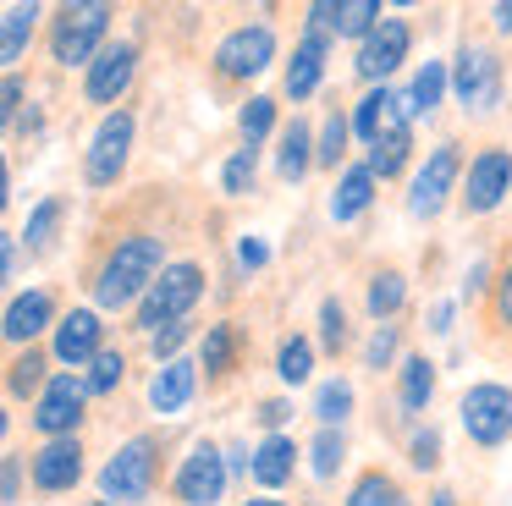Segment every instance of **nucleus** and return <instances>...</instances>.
Wrapping results in <instances>:
<instances>
[{
  "label": "nucleus",
  "instance_id": "1",
  "mask_svg": "<svg viewBox=\"0 0 512 506\" xmlns=\"http://www.w3.org/2000/svg\"><path fill=\"white\" fill-rule=\"evenodd\" d=\"M408 121H413L408 105H402V94H391V88H369V94L353 105V132L364 138V149H369L364 165L380 176V182L408 165V149H413Z\"/></svg>",
  "mask_w": 512,
  "mask_h": 506
},
{
  "label": "nucleus",
  "instance_id": "2",
  "mask_svg": "<svg viewBox=\"0 0 512 506\" xmlns=\"http://www.w3.org/2000/svg\"><path fill=\"white\" fill-rule=\"evenodd\" d=\"M160 270H166V248H160V237H122L111 253H105L100 275H94V303L100 308H133L149 297V286L160 281Z\"/></svg>",
  "mask_w": 512,
  "mask_h": 506
},
{
  "label": "nucleus",
  "instance_id": "3",
  "mask_svg": "<svg viewBox=\"0 0 512 506\" xmlns=\"http://www.w3.org/2000/svg\"><path fill=\"white\" fill-rule=\"evenodd\" d=\"M204 297V270L199 264H166L160 270V281L149 286V297L138 303V330H166V325H182V319L193 314V303Z\"/></svg>",
  "mask_w": 512,
  "mask_h": 506
},
{
  "label": "nucleus",
  "instance_id": "4",
  "mask_svg": "<svg viewBox=\"0 0 512 506\" xmlns=\"http://www.w3.org/2000/svg\"><path fill=\"white\" fill-rule=\"evenodd\" d=\"M105 33H111V6H105V0L61 6L56 28H50V50H56L61 66H83V72H89L94 55L105 50Z\"/></svg>",
  "mask_w": 512,
  "mask_h": 506
},
{
  "label": "nucleus",
  "instance_id": "5",
  "mask_svg": "<svg viewBox=\"0 0 512 506\" xmlns=\"http://www.w3.org/2000/svg\"><path fill=\"white\" fill-rule=\"evenodd\" d=\"M100 490H105V501H116V506L149 501V490H155V440L133 435L127 446H116L111 462L100 468Z\"/></svg>",
  "mask_w": 512,
  "mask_h": 506
},
{
  "label": "nucleus",
  "instance_id": "6",
  "mask_svg": "<svg viewBox=\"0 0 512 506\" xmlns=\"http://www.w3.org/2000/svg\"><path fill=\"white\" fill-rule=\"evenodd\" d=\"M457 418H463L474 446H501V440H512V385H496V380L468 385Z\"/></svg>",
  "mask_w": 512,
  "mask_h": 506
},
{
  "label": "nucleus",
  "instance_id": "7",
  "mask_svg": "<svg viewBox=\"0 0 512 506\" xmlns=\"http://www.w3.org/2000/svg\"><path fill=\"white\" fill-rule=\"evenodd\" d=\"M133 110H105V121L94 127L89 154H83V176L89 187H111L127 171V154H133Z\"/></svg>",
  "mask_w": 512,
  "mask_h": 506
},
{
  "label": "nucleus",
  "instance_id": "8",
  "mask_svg": "<svg viewBox=\"0 0 512 506\" xmlns=\"http://www.w3.org/2000/svg\"><path fill=\"white\" fill-rule=\"evenodd\" d=\"M226 479H232V468H226V451L210 446V440H199V446H188V457H182L171 490H177L182 506H221Z\"/></svg>",
  "mask_w": 512,
  "mask_h": 506
},
{
  "label": "nucleus",
  "instance_id": "9",
  "mask_svg": "<svg viewBox=\"0 0 512 506\" xmlns=\"http://www.w3.org/2000/svg\"><path fill=\"white\" fill-rule=\"evenodd\" d=\"M457 176H463V160H457V149H452V143H435V149L424 154V165L413 171V182H408V215L435 220V215L446 209V198H452Z\"/></svg>",
  "mask_w": 512,
  "mask_h": 506
},
{
  "label": "nucleus",
  "instance_id": "10",
  "mask_svg": "<svg viewBox=\"0 0 512 506\" xmlns=\"http://www.w3.org/2000/svg\"><path fill=\"white\" fill-rule=\"evenodd\" d=\"M83 396H89V380H78V374H50V385L34 402V429L50 440H72L83 424Z\"/></svg>",
  "mask_w": 512,
  "mask_h": 506
},
{
  "label": "nucleus",
  "instance_id": "11",
  "mask_svg": "<svg viewBox=\"0 0 512 506\" xmlns=\"http://www.w3.org/2000/svg\"><path fill=\"white\" fill-rule=\"evenodd\" d=\"M452 88H457V99H463V110H474V116L496 110V99H501L496 50H485V44H463V50H457V66H452Z\"/></svg>",
  "mask_w": 512,
  "mask_h": 506
},
{
  "label": "nucleus",
  "instance_id": "12",
  "mask_svg": "<svg viewBox=\"0 0 512 506\" xmlns=\"http://www.w3.org/2000/svg\"><path fill=\"white\" fill-rule=\"evenodd\" d=\"M270 61H276V33H270L265 22H243V28H232L221 44H215L221 77H259Z\"/></svg>",
  "mask_w": 512,
  "mask_h": 506
},
{
  "label": "nucleus",
  "instance_id": "13",
  "mask_svg": "<svg viewBox=\"0 0 512 506\" xmlns=\"http://www.w3.org/2000/svg\"><path fill=\"white\" fill-rule=\"evenodd\" d=\"M408 44H413V28L402 17H386L364 44H358V61H353L358 77H364V83H375V88H386V77L408 61Z\"/></svg>",
  "mask_w": 512,
  "mask_h": 506
},
{
  "label": "nucleus",
  "instance_id": "14",
  "mask_svg": "<svg viewBox=\"0 0 512 506\" xmlns=\"http://www.w3.org/2000/svg\"><path fill=\"white\" fill-rule=\"evenodd\" d=\"M507 193H512V154L507 149L474 154V160H468V182H463V209L468 215H490Z\"/></svg>",
  "mask_w": 512,
  "mask_h": 506
},
{
  "label": "nucleus",
  "instance_id": "15",
  "mask_svg": "<svg viewBox=\"0 0 512 506\" xmlns=\"http://www.w3.org/2000/svg\"><path fill=\"white\" fill-rule=\"evenodd\" d=\"M133 72H138V44L116 39V44H105V50L94 55V66L83 72V94H89L94 105H116V99L127 94V83H133Z\"/></svg>",
  "mask_w": 512,
  "mask_h": 506
},
{
  "label": "nucleus",
  "instance_id": "16",
  "mask_svg": "<svg viewBox=\"0 0 512 506\" xmlns=\"http://www.w3.org/2000/svg\"><path fill=\"white\" fill-rule=\"evenodd\" d=\"M50 347H56V358L67 363V374L83 369V363H94L105 352L100 347V314H94V308H72V314H61L56 341H50Z\"/></svg>",
  "mask_w": 512,
  "mask_h": 506
},
{
  "label": "nucleus",
  "instance_id": "17",
  "mask_svg": "<svg viewBox=\"0 0 512 506\" xmlns=\"http://www.w3.org/2000/svg\"><path fill=\"white\" fill-rule=\"evenodd\" d=\"M78 479H83V446H78V435H72V440H45V446L34 451V484L45 495L72 490Z\"/></svg>",
  "mask_w": 512,
  "mask_h": 506
},
{
  "label": "nucleus",
  "instance_id": "18",
  "mask_svg": "<svg viewBox=\"0 0 512 506\" xmlns=\"http://www.w3.org/2000/svg\"><path fill=\"white\" fill-rule=\"evenodd\" d=\"M193 391H199V363L171 358V363H160L155 380H149V407H155L160 418H177L182 407L193 402Z\"/></svg>",
  "mask_w": 512,
  "mask_h": 506
},
{
  "label": "nucleus",
  "instance_id": "19",
  "mask_svg": "<svg viewBox=\"0 0 512 506\" xmlns=\"http://www.w3.org/2000/svg\"><path fill=\"white\" fill-rule=\"evenodd\" d=\"M50 325H61L56 319V297L45 292V286H34V292H17L12 303H6V341L12 347H23V341H34L39 330H50Z\"/></svg>",
  "mask_w": 512,
  "mask_h": 506
},
{
  "label": "nucleus",
  "instance_id": "20",
  "mask_svg": "<svg viewBox=\"0 0 512 506\" xmlns=\"http://www.w3.org/2000/svg\"><path fill=\"white\" fill-rule=\"evenodd\" d=\"M314 149H320V143H314L309 121L292 116L287 127H281V143H276V171L287 176V182H303V176H309V165H320V160H314Z\"/></svg>",
  "mask_w": 512,
  "mask_h": 506
},
{
  "label": "nucleus",
  "instance_id": "21",
  "mask_svg": "<svg viewBox=\"0 0 512 506\" xmlns=\"http://www.w3.org/2000/svg\"><path fill=\"white\" fill-rule=\"evenodd\" d=\"M292 468H298V440L292 435H265L254 446V479L265 484V490H281V484L292 479Z\"/></svg>",
  "mask_w": 512,
  "mask_h": 506
},
{
  "label": "nucleus",
  "instance_id": "22",
  "mask_svg": "<svg viewBox=\"0 0 512 506\" xmlns=\"http://www.w3.org/2000/svg\"><path fill=\"white\" fill-rule=\"evenodd\" d=\"M375 182L380 176L369 171V165H347L342 176H336V193H331V220H358L369 209V198H375Z\"/></svg>",
  "mask_w": 512,
  "mask_h": 506
},
{
  "label": "nucleus",
  "instance_id": "23",
  "mask_svg": "<svg viewBox=\"0 0 512 506\" xmlns=\"http://www.w3.org/2000/svg\"><path fill=\"white\" fill-rule=\"evenodd\" d=\"M320 77H325V39L320 33H303V44L292 50V61H287V94L309 99L314 88H320Z\"/></svg>",
  "mask_w": 512,
  "mask_h": 506
},
{
  "label": "nucleus",
  "instance_id": "24",
  "mask_svg": "<svg viewBox=\"0 0 512 506\" xmlns=\"http://www.w3.org/2000/svg\"><path fill=\"white\" fill-rule=\"evenodd\" d=\"M435 396V363L424 358V352H413V358H402L397 369V402L408 407V413H424Z\"/></svg>",
  "mask_w": 512,
  "mask_h": 506
},
{
  "label": "nucleus",
  "instance_id": "25",
  "mask_svg": "<svg viewBox=\"0 0 512 506\" xmlns=\"http://www.w3.org/2000/svg\"><path fill=\"white\" fill-rule=\"evenodd\" d=\"M446 83H452V72H446V61H424L419 72H413L408 94H402V105H408V116H430V110L446 99Z\"/></svg>",
  "mask_w": 512,
  "mask_h": 506
},
{
  "label": "nucleus",
  "instance_id": "26",
  "mask_svg": "<svg viewBox=\"0 0 512 506\" xmlns=\"http://www.w3.org/2000/svg\"><path fill=\"white\" fill-rule=\"evenodd\" d=\"M0 22H6V39H0V61L6 66H17L23 61V50H28V39H34V22H39V6L34 0H12V6L0 11Z\"/></svg>",
  "mask_w": 512,
  "mask_h": 506
},
{
  "label": "nucleus",
  "instance_id": "27",
  "mask_svg": "<svg viewBox=\"0 0 512 506\" xmlns=\"http://www.w3.org/2000/svg\"><path fill=\"white\" fill-rule=\"evenodd\" d=\"M61 215H67V204H61V198H39V204L28 209V220H23V231H17V242H23L28 253H45L50 242H56Z\"/></svg>",
  "mask_w": 512,
  "mask_h": 506
},
{
  "label": "nucleus",
  "instance_id": "28",
  "mask_svg": "<svg viewBox=\"0 0 512 506\" xmlns=\"http://www.w3.org/2000/svg\"><path fill=\"white\" fill-rule=\"evenodd\" d=\"M347 506H408V495H402V484L391 479V473L369 468V473H358V484L347 490Z\"/></svg>",
  "mask_w": 512,
  "mask_h": 506
},
{
  "label": "nucleus",
  "instance_id": "29",
  "mask_svg": "<svg viewBox=\"0 0 512 506\" xmlns=\"http://www.w3.org/2000/svg\"><path fill=\"white\" fill-rule=\"evenodd\" d=\"M276 374H281V385H303V380H309V374H314V341L309 336H287V341H281Z\"/></svg>",
  "mask_w": 512,
  "mask_h": 506
},
{
  "label": "nucleus",
  "instance_id": "30",
  "mask_svg": "<svg viewBox=\"0 0 512 506\" xmlns=\"http://www.w3.org/2000/svg\"><path fill=\"white\" fill-rule=\"evenodd\" d=\"M314 418H320L325 429L347 424V418H353V385H347V380H325L320 391H314Z\"/></svg>",
  "mask_w": 512,
  "mask_h": 506
},
{
  "label": "nucleus",
  "instance_id": "31",
  "mask_svg": "<svg viewBox=\"0 0 512 506\" xmlns=\"http://www.w3.org/2000/svg\"><path fill=\"white\" fill-rule=\"evenodd\" d=\"M237 127H243V149H259V143L276 132V99L270 94H254L243 105V116H237Z\"/></svg>",
  "mask_w": 512,
  "mask_h": 506
},
{
  "label": "nucleus",
  "instance_id": "32",
  "mask_svg": "<svg viewBox=\"0 0 512 506\" xmlns=\"http://www.w3.org/2000/svg\"><path fill=\"white\" fill-rule=\"evenodd\" d=\"M402 297H408V281H402L397 270H380L375 281H369V314H375L380 325H386V319L402 308Z\"/></svg>",
  "mask_w": 512,
  "mask_h": 506
},
{
  "label": "nucleus",
  "instance_id": "33",
  "mask_svg": "<svg viewBox=\"0 0 512 506\" xmlns=\"http://www.w3.org/2000/svg\"><path fill=\"white\" fill-rule=\"evenodd\" d=\"M347 462V440H342V429H320L314 435V446H309V468H314V479H336V468Z\"/></svg>",
  "mask_w": 512,
  "mask_h": 506
},
{
  "label": "nucleus",
  "instance_id": "34",
  "mask_svg": "<svg viewBox=\"0 0 512 506\" xmlns=\"http://www.w3.org/2000/svg\"><path fill=\"white\" fill-rule=\"evenodd\" d=\"M347 132H353V121L342 116V110H331V116H325V127H320V149H314V160L320 165H342V154H347Z\"/></svg>",
  "mask_w": 512,
  "mask_h": 506
},
{
  "label": "nucleus",
  "instance_id": "35",
  "mask_svg": "<svg viewBox=\"0 0 512 506\" xmlns=\"http://www.w3.org/2000/svg\"><path fill=\"white\" fill-rule=\"evenodd\" d=\"M254 176H259V149H237L232 160L221 165V193L243 198L248 187H254Z\"/></svg>",
  "mask_w": 512,
  "mask_h": 506
},
{
  "label": "nucleus",
  "instance_id": "36",
  "mask_svg": "<svg viewBox=\"0 0 512 506\" xmlns=\"http://www.w3.org/2000/svg\"><path fill=\"white\" fill-rule=\"evenodd\" d=\"M122 374H127V358H122L116 347H105L100 358L89 363V391H94V396H111L116 385H122Z\"/></svg>",
  "mask_w": 512,
  "mask_h": 506
},
{
  "label": "nucleus",
  "instance_id": "37",
  "mask_svg": "<svg viewBox=\"0 0 512 506\" xmlns=\"http://www.w3.org/2000/svg\"><path fill=\"white\" fill-rule=\"evenodd\" d=\"M226 363H232V325H210V330H204L199 369L204 374H226Z\"/></svg>",
  "mask_w": 512,
  "mask_h": 506
},
{
  "label": "nucleus",
  "instance_id": "38",
  "mask_svg": "<svg viewBox=\"0 0 512 506\" xmlns=\"http://www.w3.org/2000/svg\"><path fill=\"white\" fill-rule=\"evenodd\" d=\"M320 347L325 352H342L347 347V308L336 303V297H325V303H320Z\"/></svg>",
  "mask_w": 512,
  "mask_h": 506
},
{
  "label": "nucleus",
  "instance_id": "39",
  "mask_svg": "<svg viewBox=\"0 0 512 506\" xmlns=\"http://www.w3.org/2000/svg\"><path fill=\"white\" fill-rule=\"evenodd\" d=\"M45 358H39V352L34 347H28L23 352V358H17L12 363V396H28V391H45Z\"/></svg>",
  "mask_w": 512,
  "mask_h": 506
},
{
  "label": "nucleus",
  "instance_id": "40",
  "mask_svg": "<svg viewBox=\"0 0 512 506\" xmlns=\"http://www.w3.org/2000/svg\"><path fill=\"white\" fill-rule=\"evenodd\" d=\"M397 325H375L369 330V341H364V369H386L391 358H397Z\"/></svg>",
  "mask_w": 512,
  "mask_h": 506
},
{
  "label": "nucleus",
  "instance_id": "41",
  "mask_svg": "<svg viewBox=\"0 0 512 506\" xmlns=\"http://www.w3.org/2000/svg\"><path fill=\"white\" fill-rule=\"evenodd\" d=\"M408 462H413L419 473L441 468V435H435L430 424H424V429H413V440H408Z\"/></svg>",
  "mask_w": 512,
  "mask_h": 506
},
{
  "label": "nucleus",
  "instance_id": "42",
  "mask_svg": "<svg viewBox=\"0 0 512 506\" xmlns=\"http://www.w3.org/2000/svg\"><path fill=\"white\" fill-rule=\"evenodd\" d=\"M193 336V325L188 319H182V325H166V330H155V336H149V347H155V363H171L182 352V341Z\"/></svg>",
  "mask_w": 512,
  "mask_h": 506
},
{
  "label": "nucleus",
  "instance_id": "43",
  "mask_svg": "<svg viewBox=\"0 0 512 506\" xmlns=\"http://www.w3.org/2000/svg\"><path fill=\"white\" fill-rule=\"evenodd\" d=\"M237 264H243V270H265V264H270L265 237H237Z\"/></svg>",
  "mask_w": 512,
  "mask_h": 506
},
{
  "label": "nucleus",
  "instance_id": "44",
  "mask_svg": "<svg viewBox=\"0 0 512 506\" xmlns=\"http://www.w3.org/2000/svg\"><path fill=\"white\" fill-rule=\"evenodd\" d=\"M287 418H292V402H265V407H259V424H265L270 435H281V424H287Z\"/></svg>",
  "mask_w": 512,
  "mask_h": 506
},
{
  "label": "nucleus",
  "instance_id": "45",
  "mask_svg": "<svg viewBox=\"0 0 512 506\" xmlns=\"http://www.w3.org/2000/svg\"><path fill=\"white\" fill-rule=\"evenodd\" d=\"M0 495H6V506L23 501V462H17V457H6V490H0Z\"/></svg>",
  "mask_w": 512,
  "mask_h": 506
},
{
  "label": "nucleus",
  "instance_id": "46",
  "mask_svg": "<svg viewBox=\"0 0 512 506\" xmlns=\"http://www.w3.org/2000/svg\"><path fill=\"white\" fill-rule=\"evenodd\" d=\"M496 314H501V325H512V264L501 270V286H496Z\"/></svg>",
  "mask_w": 512,
  "mask_h": 506
},
{
  "label": "nucleus",
  "instance_id": "47",
  "mask_svg": "<svg viewBox=\"0 0 512 506\" xmlns=\"http://www.w3.org/2000/svg\"><path fill=\"white\" fill-rule=\"evenodd\" d=\"M226 468H232V473H254V451H248L243 440H237V446H226Z\"/></svg>",
  "mask_w": 512,
  "mask_h": 506
},
{
  "label": "nucleus",
  "instance_id": "48",
  "mask_svg": "<svg viewBox=\"0 0 512 506\" xmlns=\"http://www.w3.org/2000/svg\"><path fill=\"white\" fill-rule=\"evenodd\" d=\"M452 319H457L452 303H435L430 308V330H435V336H452Z\"/></svg>",
  "mask_w": 512,
  "mask_h": 506
},
{
  "label": "nucleus",
  "instance_id": "49",
  "mask_svg": "<svg viewBox=\"0 0 512 506\" xmlns=\"http://www.w3.org/2000/svg\"><path fill=\"white\" fill-rule=\"evenodd\" d=\"M0 99H6V105H0V116L12 121V116H17V105H23V83H17V77H6V88H0Z\"/></svg>",
  "mask_w": 512,
  "mask_h": 506
},
{
  "label": "nucleus",
  "instance_id": "50",
  "mask_svg": "<svg viewBox=\"0 0 512 506\" xmlns=\"http://www.w3.org/2000/svg\"><path fill=\"white\" fill-rule=\"evenodd\" d=\"M490 17H496L501 33H512V0H496V6H490Z\"/></svg>",
  "mask_w": 512,
  "mask_h": 506
},
{
  "label": "nucleus",
  "instance_id": "51",
  "mask_svg": "<svg viewBox=\"0 0 512 506\" xmlns=\"http://www.w3.org/2000/svg\"><path fill=\"white\" fill-rule=\"evenodd\" d=\"M479 286H485V264H468V297H474Z\"/></svg>",
  "mask_w": 512,
  "mask_h": 506
},
{
  "label": "nucleus",
  "instance_id": "52",
  "mask_svg": "<svg viewBox=\"0 0 512 506\" xmlns=\"http://www.w3.org/2000/svg\"><path fill=\"white\" fill-rule=\"evenodd\" d=\"M424 506H457V501H452V490H435V495H430V501H424Z\"/></svg>",
  "mask_w": 512,
  "mask_h": 506
},
{
  "label": "nucleus",
  "instance_id": "53",
  "mask_svg": "<svg viewBox=\"0 0 512 506\" xmlns=\"http://www.w3.org/2000/svg\"><path fill=\"white\" fill-rule=\"evenodd\" d=\"M243 506H287V501H270V495H254V501H243Z\"/></svg>",
  "mask_w": 512,
  "mask_h": 506
},
{
  "label": "nucleus",
  "instance_id": "54",
  "mask_svg": "<svg viewBox=\"0 0 512 506\" xmlns=\"http://www.w3.org/2000/svg\"><path fill=\"white\" fill-rule=\"evenodd\" d=\"M94 506H116V501H94Z\"/></svg>",
  "mask_w": 512,
  "mask_h": 506
}]
</instances>
